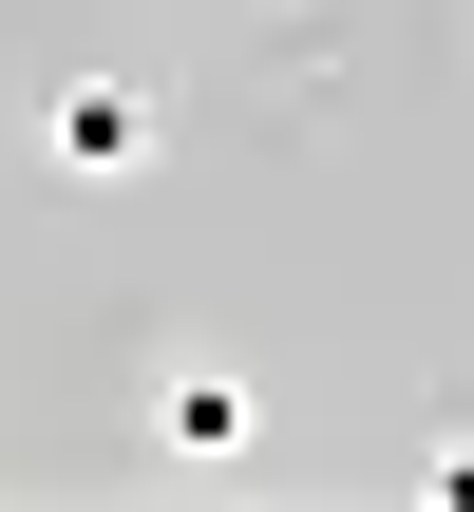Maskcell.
Returning <instances> with one entry per match:
<instances>
[{
  "mask_svg": "<svg viewBox=\"0 0 474 512\" xmlns=\"http://www.w3.org/2000/svg\"><path fill=\"white\" fill-rule=\"evenodd\" d=\"M152 437H171V456L209 475V456H247L266 418H247V380H228V361H171V380H152Z\"/></svg>",
  "mask_w": 474,
  "mask_h": 512,
  "instance_id": "cell-1",
  "label": "cell"
},
{
  "mask_svg": "<svg viewBox=\"0 0 474 512\" xmlns=\"http://www.w3.org/2000/svg\"><path fill=\"white\" fill-rule=\"evenodd\" d=\"M57 171H152V95L133 76H76L57 95Z\"/></svg>",
  "mask_w": 474,
  "mask_h": 512,
  "instance_id": "cell-2",
  "label": "cell"
}]
</instances>
